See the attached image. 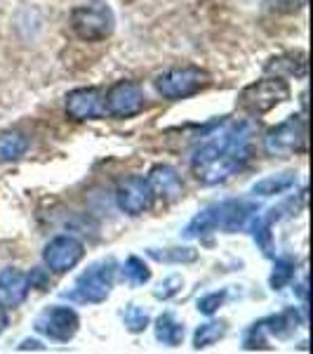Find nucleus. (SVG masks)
I'll return each instance as SVG.
<instances>
[{
	"mask_svg": "<svg viewBox=\"0 0 313 354\" xmlns=\"http://www.w3.org/2000/svg\"><path fill=\"white\" fill-rule=\"evenodd\" d=\"M116 201H118V208H121L123 213L137 218V215H144L146 210H151L156 196H153L151 185H149L146 177L132 175V177H125L121 185H118Z\"/></svg>",
	"mask_w": 313,
	"mask_h": 354,
	"instance_id": "10",
	"label": "nucleus"
},
{
	"mask_svg": "<svg viewBox=\"0 0 313 354\" xmlns=\"http://www.w3.org/2000/svg\"><path fill=\"white\" fill-rule=\"evenodd\" d=\"M294 185H297V173H281L254 182L250 192H252V196H276V194L292 189Z\"/></svg>",
	"mask_w": 313,
	"mask_h": 354,
	"instance_id": "18",
	"label": "nucleus"
},
{
	"mask_svg": "<svg viewBox=\"0 0 313 354\" xmlns=\"http://www.w3.org/2000/svg\"><path fill=\"white\" fill-rule=\"evenodd\" d=\"M264 151L269 156H294L306 151V121L299 116H290L287 121L278 123L276 128L266 130L264 135Z\"/></svg>",
	"mask_w": 313,
	"mask_h": 354,
	"instance_id": "7",
	"label": "nucleus"
},
{
	"mask_svg": "<svg viewBox=\"0 0 313 354\" xmlns=\"http://www.w3.org/2000/svg\"><path fill=\"white\" fill-rule=\"evenodd\" d=\"M226 293L221 290V293H210V295H203L201 300H198V312L201 314H214L221 307V302H224Z\"/></svg>",
	"mask_w": 313,
	"mask_h": 354,
	"instance_id": "28",
	"label": "nucleus"
},
{
	"mask_svg": "<svg viewBox=\"0 0 313 354\" xmlns=\"http://www.w3.org/2000/svg\"><path fill=\"white\" fill-rule=\"evenodd\" d=\"M224 335H226V324L224 322L203 324V326L196 330V335H193V347H196V350H205V347L219 342Z\"/></svg>",
	"mask_w": 313,
	"mask_h": 354,
	"instance_id": "21",
	"label": "nucleus"
},
{
	"mask_svg": "<svg viewBox=\"0 0 313 354\" xmlns=\"http://www.w3.org/2000/svg\"><path fill=\"white\" fill-rule=\"evenodd\" d=\"M28 149V142L21 133H3L0 135V163H10L21 158Z\"/></svg>",
	"mask_w": 313,
	"mask_h": 354,
	"instance_id": "19",
	"label": "nucleus"
},
{
	"mask_svg": "<svg viewBox=\"0 0 313 354\" xmlns=\"http://www.w3.org/2000/svg\"><path fill=\"white\" fill-rule=\"evenodd\" d=\"M116 28V17L113 10L101 0L78 5L71 12V31L85 43L106 41Z\"/></svg>",
	"mask_w": 313,
	"mask_h": 354,
	"instance_id": "3",
	"label": "nucleus"
},
{
	"mask_svg": "<svg viewBox=\"0 0 313 354\" xmlns=\"http://www.w3.org/2000/svg\"><path fill=\"white\" fill-rule=\"evenodd\" d=\"M181 286H184V279H181L179 274H172V277H168L163 283H158V288L153 290V295H156L158 300H170L179 293Z\"/></svg>",
	"mask_w": 313,
	"mask_h": 354,
	"instance_id": "26",
	"label": "nucleus"
},
{
	"mask_svg": "<svg viewBox=\"0 0 313 354\" xmlns=\"http://www.w3.org/2000/svg\"><path fill=\"white\" fill-rule=\"evenodd\" d=\"M78 328H81V317H78V312L64 305L48 307V310H43L36 319L38 333H43L45 338L57 340V342H68L78 333Z\"/></svg>",
	"mask_w": 313,
	"mask_h": 354,
	"instance_id": "8",
	"label": "nucleus"
},
{
	"mask_svg": "<svg viewBox=\"0 0 313 354\" xmlns=\"http://www.w3.org/2000/svg\"><path fill=\"white\" fill-rule=\"evenodd\" d=\"M116 260H99L94 265H90L76 281V288H73V298H78L81 302H92V305H99L111 295L113 281H116Z\"/></svg>",
	"mask_w": 313,
	"mask_h": 354,
	"instance_id": "6",
	"label": "nucleus"
},
{
	"mask_svg": "<svg viewBox=\"0 0 313 354\" xmlns=\"http://www.w3.org/2000/svg\"><path fill=\"white\" fill-rule=\"evenodd\" d=\"M259 213V205L245 198H229V201H219L208 205L205 210L193 218L184 230L186 239H201L205 234L212 232H241L250 225V220Z\"/></svg>",
	"mask_w": 313,
	"mask_h": 354,
	"instance_id": "2",
	"label": "nucleus"
},
{
	"mask_svg": "<svg viewBox=\"0 0 313 354\" xmlns=\"http://www.w3.org/2000/svg\"><path fill=\"white\" fill-rule=\"evenodd\" d=\"M144 90L134 81H118L104 97V113L111 118H132L144 109Z\"/></svg>",
	"mask_w": 313,
	"mask_h": 354,
	"instance_id": "9",
	"label": "nucleus"
},
{
	"mask_svg": "<svg viewBox=\"0 0 313 354\" xmlns=\"http://www.w3.org/2000/svg\"><path fill=\"white\" fill-rule=\"evenodd\" d=\"M156 340L168 347H177L184 340V324L174 319V314L165 312L156 319Z\"/></svg>",
	"mask_w": 313,
	"mask_h": 354,
	"instance_id": "17",
	"label": "nucleus"
},
{
	"mask_svg": "<svg viewBox=\"0 0 313 354\" xmlns=\"http://www.w3.org/2000/svg\"><path fill=\"white\" fill-rule=\"evenodd\" d=\"M66 113L73 121H94L104 113V97L97 88H76L66 95Z\"/></svg>",
	"mask_w": 313,
	"mask_h": 354,
	"instance_id": "12",
	"label": "nucleus"
},
{
	"mask_svg": "<svg viewBox=\"0 0 313 354\" xmlns=\"http://www.w3.org/2000/svg\"><path fill=\"white\" fill-rule=\"evenodd\" d=\"M264 333H266V330H264V326H261V322L252 324V326L245 330V338H243V347H245V350H269Z\"/></svg>",
	"mask_w": 313,
	"mask_h": 354,
	"instance_id": "25",
	"label": "nucleus"
},
{
	"mask_svg": "<svg viewBox=\"0 0 313 354\" xmlns=\"http://www.w3.org/2000/svg\"><path fill=\"white\" fill-rule=\"evenodd\" d=\"M85 255L83 243L76 236H57L43 250V260L50 267V272L64 274L78 265Z\"/></svg>",
	"mask_w": 313,
	"mask_h": 354,
	"instance_id": "11",
	"label": "nucleus"
},
{
	"mask_svg": "<svg viewBox=\"0 0 313 354\" xmlns=\"http://www.w3.org/2000/svg\"><path fill=\"white\" fill-rule=\"evenodd\" d=\"M153 85L165 100H186V97H193L208 88L210 73L198 66H179L156 76Z\"/></svg>",
	"mask_w": 313,
	"mask_h": 354,
	"instance_id": "5",
	"label": "nucleus"
},
{
	"mask_svg": "<svg viewBox=\"0 0 313 354\" xmlns=\"http://www.w3.org/2000/svg\"><path fill=\"white\" fill-rule=\"evenodd\" d=\"M31 347H33V350H43L41 342H36V340H26V342H21L19 350H31Z\"/></svg>",
	"mask_w": 313,
	"mask_h": 354,
	"instance_id": "30",
	"label": "nucleus"
},
{
	"mask_svg": "<svg viewBox=\"0 0 313 354\" xmlns=\"http://www.w3.org/2000/svg\"><path fill=\"white\" fill-rule=\"evenodd\" d=\"M264 3L276 15H297L299 10H304L306 0H264Z\"/></svg>",
	"mask_w": 313,
	"mask_h": 354,
	"instance_id": "27",
	"label": "nucleus"
},
{
	"mask_svg": "<svg viewBox=\"0 0 313 354\" xmlns=\"http://www.w3.org/2000/svg\"><path fill=\"white\" fill-rule=\"evenodd\" d=\"M287 100H290L287 81H283L281 76H273V78H261V81L243 88V93L238 95V106L250 118H259Z\"/></svg>",
	"mask_w": 313,
	"mask_h": 354,
	"instance_id": "4",
	"label": "nucleus"
},
{
	"mask_svg": "<svg viewBox=\"0 0 313 354\" xmlns=\"http://www.w3.org/2000/svg\"><path fill=\"white\" fill-rule=\"evenodd\" d=\"M123 322H125V328H128L130 333H141V330L151 324V317H149V312H146L144 307L130 305L128 310L123 312Z\"/></svg>",
	"mask_w": 313,
	"mask_h": 354,
	"instance_id": "24",
	"label": "nucleus"
},
{
	"mask_svg": "<svg viewBox=\"0 0 313 354\" xmlns=\"http://www.w3.org/2000/svg\"><path fill=\"white\" fill-rule=\"evenodd\" d=\"M8 310H5V305H0V333H3L5 328H8Z\"/></svg>",
	"mask_w": 313,
	"mask_h": 354,
	"instance_id": "29",
	"label": "nucleus"
},
{
	"mask_svg": "<svg viewBox=\"0 0 313 354\" xmlns=\"http://www.w3.org/2000/svg\"><path fill=\"white\" fill-rule=\"evenodd\" d=\"M254 125L250 121L217 123L193 149L191 173L201 185H224L252 158Z\"/></svg>",
	"mask_w": 313,
	"mask_h": 354,
	"instance_id": "1",
	"label": "nucleus"
},
{
	"mask_svg": "<svg viewBox=\"0 0 313 354\" xmlns=\"http://www.w3.org/2000/svg\"><path fill=\"white\" fill-rule=\"evenodd\" d=\"M149 185H151V192L156 198H161L165 203H174L177 198H181L184 194V185H181V177L172 165H153L151 173H149Z\"/></svg>",
	"mask_w": 313,
	"mask_h": 354,
	"instance_id": "13",
	"label": "nucleus"
},
{
	"mask_svg": "<svg viewBox=\"0 0 313 354\" xmlns=\"http://www.w3.org/2000/svg\"><path fill=\"white\" fill-rule=\"evenodd\" d=\"M123 274H125V281H128L130 286H144V283L151 279V270L144 265V260L137 258V255H130V258L125 260Z\"/></svg>",
	"mask_w": 313,
	"mask_h": 354,
	"instance_id": "22",
	"label": "nucleus"
},
{
	"mask_svg": "<svg viewBox=\"0 0 313 354\" xmlns=\"http://www.w3.org/2000/svg\"><path fill=\"white\" fill-rule=\"evenodd\" d=\"M146 253H149V258L158 262H168V265H189V262L198 260V250L193 248H149Z\"/></svg>",
	"mask_w": 313,
	"mask_h": 354,
	"instance_id": "20",
	"label": "nucleus"
},
{
	"mask_svg": "<svg viewBox=\"0 0 313 354\" xmlns=\"http://www.w3.org/2000/svg\"><path fill=\"white\" fill-rule=\"evenodd\" d=\"M294 260L292 258H278L273 262V272H271V279H269V286L273 290H281L285 288L294 277Z\"/></svg>",
	"mask_w": 313,
	"mask_h": 354,
	"instance_id": "23",
	"label": "nucleus"
},
{
	"mask_svg": "<svg viewBox=\"0 0 313 354\" xmlns=\"http://www.w3.org/2000/svg\"><path fill=\"white\" fill-rule=\"evenodd\" d=\"M266 73H276V76H292V78H306V55L301 53H290L269 59V64L264 66Z\"/></svg>",
	"mask_w": 313,
	"mask_h": 354,
	"instance_id": "16",
	"label": "nucleus"
},
{
	"mask_svg": "<svg viewBox=\"0 0 313 354\" xmlns=\"http://www.w3.org/2000/svg\"><path fill=\"white\" fill-rule=\"evenodd\" d=\"M31 279L19 270H3L0 272V305L19 307L26 300Z\"/></svg>",
	"mask_w": 313,
	"mask_h": 354,
	"instance_id": "14",
	"label": "nucleus"
},
{
	"mask_svg": "<svg viewBox=\"0 0 313 354\" xmlns=\"http://www.w3.org/2000/svg\"><path fill=\"white\" fill-rule=\"evenodd\" d=\"M301 324H304V317L299 314L297 307H287V310L266 317L264 322H261V326H264L266 333L276 335V338H290V335H294V330H297Z\"/></svg>",
	"mask_w": 313,
	"mask_h": 354,
	"instance_id": "15",
	"label": "nucleus"
}]
</instances>
